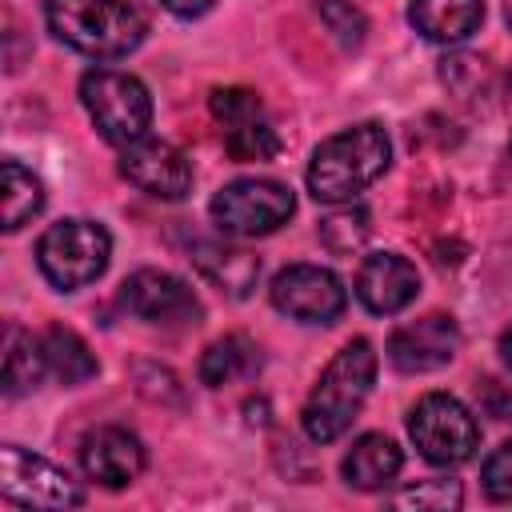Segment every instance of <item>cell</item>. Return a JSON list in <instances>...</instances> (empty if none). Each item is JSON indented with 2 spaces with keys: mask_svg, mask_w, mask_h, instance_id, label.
Instances as JSON below:
<instances>
[{
  "mask_svg": "<svg viewBox=\"0 0 512 512\" xmlns=\"http://www.w3.org/2000/svg\"><path fill=\"white\" fill-rule=\"evenodd\" d=\"M192 264L204 272V280H212L220 292L228 296H248L256 288V276H260V260L240 252V248H228V244H216V240H196L192 244Z\"/></svg>",
  "mask_w": 512,
  "mask_h": 512,
  "instance_id": "18",
  "label": "cell"
},
{
  "mask_svg": "<svg viewBox=\"0 0 512 512\" xmlns=\"http://www.w3.org/2000/svg\"><path fill=\"white\" fill-rule=\"evenodd\" d=\"M120 176L152 200H184L192 192V160L156 136H140L120 148Z\"/></svg>",
  "mask_w": 512,
  "mask_h": 512,
  "instance_id": "11",
  "label": "cell"
},
{
  "mask_svg": "<svg viewBox=\"0 0 512 512\" xmlns=\"http://www.w3.org/2000/svg\"><path fill=\"white\" fill-rule=\"evenodd\" d=\"M316 12H320V20L328 24V32H332L344 48H360V44H364L368 20H364L360 8H352L348 0H316Z\"/></svg>",
  "mask_w": 512,
  "mask_h": 512,
  "instance_id": "25",
  "label": "cell"
},
{
  "mask_svg": "<svg viewBox=\"0 0 512 512\" xmlns=\"http://www.w3.org/2000/svg\"><path fill=\"white\" fill-rule=\"evenodd\" d=\"M400 464H404V452L396 448L392 436H384V432H364V436L348 448L340 472H344V480H348L352 488L376 492V488H384V484L396 480Z\"/></svg>",
  "mask_w": 512,
  "mask_h": 512,
  "instance_id": "17",
  "label": "cell"
},
{
  "mask_svg": "<svg viewBox=\"0 0 512 512\" xmlns=\"http://www.w3.org/2000/svg\"><path fill=\"white\" fill-rule=\"evenodd\" d=\"M412 28L432 44H460L484 20V0H412Z\"/></svg>",
  "mask_w": 512,
  "mask_h": 512,
  "instance_id": "16",
  "label": "cell"
},
{
  "mask_svg": "<svg viewBox=\"0 0 512 512\" xmlns=\"http://www.w3.org/2000/svg\"><path fill=\"white\" fill-rule=\"evenodd\" d=\"M272 304L300 324H332L348 308V292L336 272L320 264H288L272 276Z\"/></svg>",
  "mask_w": 512,
  "mask_h": 512,
  "instance_id": "9",
  "label": "cell"
},
{
  "mask_svg": "<svg viewBox=\"0 0 512 512\" xmlns=\"http://www.w3.org/2000/svg\"><path fill=\"white\" fill-rule=\"evenodd\" d=\"M212 220L220 232L228 236H268L280 224H288V216L296 212V196L288 184L280 180H232L224 184L212 204H208Z\"/></svg>",
  "mask_w": 512,
  "mask_h": 512,
  "instance_id": "7",
  "label": "cell"
},
{
  "mask_svg": "<svg viewBox=\"0 0 512 512\" xmlns=\"http://www.w3.org/2000/svg\"><path fill=\"white\" fill-rule=\"evenodd\" d=\"M460 352V328L444 312H428L412 324H400L388 336V360L400 372H436Z\"/></svg>",
  "mask_w": 512,
  "mask_h": 512,
  "instance_id": "13",
  "label": "cell"
},
{
  "mask_svg": "<svg viewBox=\"0 0 512 512\" xmlns=\"http://www.w3.org/2000/svg\"><path fill=\"white\" fill-rule=\"evenodd\" d=\"M500 356H504V364L512 368V328H508V332L500 336Z\"/></svg>",
  "mask_w": 512,
  "mask_h": 512,
  "instance_id": "29",
  "label": "cell"
},
{
  "mask_svg": "<svg viewBox=\"0 0 512 512\" xmlns=\"http://www.w3.org/2000/svg\"><path fill=\"white\" fill-rule=\"evenodd\" d=\"M480 480H484L488 500H496V504H512V440L500 444V448L484 460Z\"/></svg>",
  "mask_w": 512,
  "mask_h": 512,
  "instance_id": "26",
  "label": "cell"
},
{
  "mask_svg": "<svg viewBox=\"0 0 512 512\" xmlns=\"http://www.w3.org/2000/svg\"><path fill=\"white\" fill-rule=\"evenodd\" d=\"M320 240L332 252H356L368 240V212L364 208H344L332 212L328 220H320Z\"/></svg>",
  "mask_w": 512,
  "mask_h": 512,
  "instance_id": "24",
  "label": "cell"
},
{
  "mask_svg": "<svg viewBox=\"0 0 512 512\" xmlns=\"http://www.w3.org/2000/svg\"><path fill=\"white\" fill-rule=\"evenodd\" d=\"M416 292H420V272L408 256H400V252L364 256V264L356 272V296L368 312L396 316L416 300Z\"/></svg>",
  "mask_w": 512,
  "mask_h": 512,
  "instance_id": "14",
  "label": "cell"
},
{
  "mask_svg": "<svg viewBox=\"0 0 512 512\" xmlns=\"http://www.w3.org/2000/svg\"><path fill=\"white\" fill-rule=\"evenodd\" d=\"M392 164L388 132L372 120L352 124L324 144H316L308 164V192L320 204H352L368 184H376Z\"/></svg>",
  "mask_w": 512,
  "mask_h": 512,
  "instance_id": "1",
  "label": "cell"
},
{
  "mask_svg": "<svg viewBox=\"0 0 512 512\" xmlns=\"http://www.w3.org/2000/svg\"><path fill=\"white\" fill-rule=\"evenodd\" d=\"M120 304L132 316H140L148 324H164V328H184V324H196L200 320L196 292L180 276H172L164 268H140V272H132L120 284Z\"/></svg>",
  "mask_w": 512,
  "mask_h": 512,
  "instance_id": "12",
  "label": "cell"
},
{
  "mask_svg": "<svg viewBox=\"0 0 512 512\" xmlns=\"http://www.w3.org/2000/svg\"><path fill=\"white\" fill-rule=\"evenodd\" d=\"M476 396H480V404H484V412L488 416H496V420H504V424H512V388L508 384H500V380H480L476 384Z\"/></svg>",
  "mask_w": 512,
  "mask_h": 512,
  "instance_id": "27",
  "label": "cell"
},
{
  "mask_svg": "<svg viewBox=\"0 0 512 512\" xmlns=\"http://www.w3.org/2000/svg\"><path fill=\"white\" fill-rule=\"evenodd\" d=\"M212 116L220 120L224 148L232 160H272L280 152V136L252 88H216L212 92Z\"/></svg>",
  "mask_w": 512,
  "mask_h": 512,
  "instance_id": "10",
  "label": "cell"
},
{
  "mask_svg": "<svg viewBox=\"0 0 512 512\" xmlns=\"http://www.w3.org/2000/svg\"><path fill=\"white\" fill-rule=\"evenodd\" d=\"M48 32L96 60H120L144 44V16L128 0H44Z\"/></svg>",
  "mask_w": 512,
  "mask_h": 512,
  "instance_id": "3",
  "label": "cell"
},
{
  "mask_svg": "<svg viewBox=\"0 0 512 512\" xmlns=\"http://www.w3.org/2000/svg\"><path fill=\"white\" fill-rule=\"evenodd\" d=\"M80 468L88 480L104 484V488H124L144 472V444L116 424L92 428L80 440Z\"/></svg>",
  "mask_w": 512,
  "mask_h": 512,
  "instance_id": "15",
  "label": "cell"
},
{
  "mask_svg": "<svg viewBox=\"0 0 512 512\" xmlns=\"http://www.w3.org/2000/svg\"><path fill=\"white\" fill-rule=\"evenodd\" d=\"M40 348H44L48 372H52L60 384H84V380H92L96 368H100L96 356H92V348H88L72 328L52 324V328L40 336Z\"/></svg>",
  "mask_w": 512,
  "mask_h": 512,
  "instance_id": "20",
  "label": "cell"
},
{
  "mask_svg": "<svg viewBox=\"0 0 512 512\" xmlns=\"http://www.w3.org/2000/svg\"><path fill=\"white\" fill-rule=\"evenodd\" d=\"M108 256H112V236L96 220H60L36 244V264L44 280L60 292H76L100 280Z\"/></svg>",
  "mask_w": 512,
  "mask_h": 512,
  "instance_id": "5",
  "label": "cell"
},
{
  "mask_svg": "<svg viewBox=\"0 0 512 512\" xmlns=\"http://www.w3.org/2000/svg\"><path fill=\"white\" fill-rule=\"evenodd\" d=\"M256 368H260V348H256L248 336H240V332L212 340V344L204 348V356H200V380H204L208 388L244 380V376H252Z\"/></svg>",
  "mask_w": 512,
  "mask_h": 512,
  "instance_id": "19",
  "label": "cell"
},
{
  "mask_svg": "<svg viewBox=\"0 0 512 512\" xmlns=\"http://www.w3.org/2000/svg\"><path fill=\"white\" fill-rule=\"evenodd\" d=\"M408 436H412V444L420 448V456L428 464H444V468H456V464L472 460L476 448H480V424L448 392H428L412 404Z\"/></svg>",
  "mask_w": 512,
  "mask_h": 512,
  "instance_id": "6",
  "label": "cell"
},
{
  "mask_svg": "<svg viewBox=\"0 0 512 512\" xmlns=\"http://www.w3.org/2000/svg\"><path fill=\"white\" fill-rule=\"evenodd\" d=\"M156 4H160V8H168L172 16H188V20H192V16H204L216 0H156Z\"/></svg>",
  "mask_w": 512,
  "mask_h": 512,
  "instance_id": "28",
  "label": "cell"
},
{
  "mask_svg": "<svg viewBox=\"0 0 512 512\" xmlns=\"http://www.w3.org/2000/svg\"><path fill=\"white\" fill-rule=\"evenodd\" d=\"M388 504L396 508H428V512H448L464 504V488L460 480H420L396 496H388Z\"/></svg>",
  "mask_w": 512,
  "mask_h": 512,
  "instance_id": "23",
  "label": "cell"
},
{
  "mask_svg": "<svg viewBox=\"0 0 512 512\" xmlns=\"http://www.w3.org/2000/svg\"><path fill=\"white\" fill-rule=\"evenodd\" d=\"M504 12H508V24H512V0H504Z\"/></svg>",
  "mask_w": 512,
  "mask_h": 512,
  "instance_id": "30",
  "label": "cell"
},
{
  "mask_svg": "<svg viewBox=\"0 0 512 512\" xmlns=\"http://www.w3.org/2000/svg\"><path fill=\"white\" fill-rule=\"evenodd\" d=\"M0 496L8 504H20V508H76V504H84V492L76 488V480L64 468H56L52 460H44L20 444L0 448Z\"/></svg>",
  "mask_w": 512,
  "mask_h": 512,
  "instance_id": "8",
  "label": "cell"
},
{
  "mask_svg": "<svg viewBox=\"0 0 512 512\" xmlns=\"http://www.w3.org/2000/svg\"><path fill=\"white\" fill-rule=\"evenodd\" d=\"M80 104L88 108L96 132L116 148L148 136L152 128V96L144 80L120 68H88L80 76Z\"/></svg>",
  "mask_w": 512,
  "mask_h": 512,
  "instance_id": "4",
  "label": "cell"
},
{
  "mask_svg": "<svg viewBox=\"0 0 512 512\" xmlns=\"http://www.w3.org/2000/svg\"><path fill=\"white\" fill-rule=\"evenodd\" d=\"M44 372H48V364H44L40 340H32L16 324H8V332H4V396L32 392Z\"/></svg>",
  "mask_w": 512,
  "mask_h": 512,
  "instance_id": "21",
  "label": "cell"
},
{
  "mask_svg": "<svg viewBox=\"0 0 512 512\" xmlns=\"http://www.w3.org/2000/svg\"><path fill=\"white\" fill-rule=\"evenodd\" d=\"M0 172H4V232H16V228H24L44 208V188L16 160H4Z\"/></svg>",
  "mask_w": 512,
  "mask_h": 512,
  "instance_id": "22",
  "label": "cell"
},
{
  "mask_svg": "<svg viewBox=\"0 0 512 512\" xmlns=\"http://www.w3.org/2000/svg\"><path fill=\"white\" fill-rule=\"evenodd\" d=\"M372 380H376V352L364 336H356L324 364V372L316 376V384L304 400L300 424H304L308 440L332 444L336 436H344V428L356 420L360 404L368 400Z\"/></svg>",
  "mask_w": 512,
  "mask_h": 512,
  "instance_id": "2",
  "label": "cell"
}]
</instances>
